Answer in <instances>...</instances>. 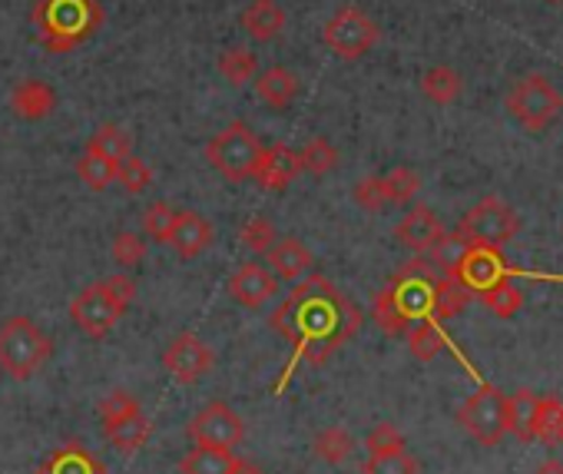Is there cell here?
Here are the masks:
<instances>
[{"label":"cell","mask_w":563,"mask_h":474,"mask_svg":"<svg viewBox=\"0 0 563 474\" xmlns=\"http://www.w3.org/2000/svg\"><path fill=\"white\" fill-rule=\"evenodd\" d=\"M106 285H110V292L130 308V302L136 298V282H133L126 272H116V275H106Z\"/></svg>","instance_id":"47"},{"label":"cell","mask_w":563,"mask_h":474,"mask_svg":"<svg viewBox=\"0 0 563 474\" xmlns=\"http://www.w3.org/2000/svg\"><path fill=\"white\" fill-rule=\"evenodd\" d=\"M229 295L246 308H262L269 298L279 295V279L259 262H243L229 275Z\"/></svg>","instance_id":"14"},{"label":"cell","mask_w":563,"mask_h":474,"mask_svg":"<svg viewBox=\"0 0 563 474\" xmlns=\"http://www.w3.org/2000/svg\"><path fill=\"white\" fill-rule=\"evenodd\" d=\"M31 21L47 50L67 54L97 34L103 24V8L97 0H37Z\"/></svg>","instance_id":"2"},{"label":"cell","mask_w":563,"mask_h":474,"mask_svg":"<svg viewBox=\"0 0 563 474\" xmlns=\"http://www.w3.org/2000/svg\"><path fill=\"white\" fill-rule=\"evenodd\" d=\"M537 402H540V395H533L530 388H520L517 395L507 398V431L517 435L520 441H537V435H533Z\"/></svg>","instance_id":"26"},{"label":"cell","mask_w":563,"mask_h":474,"mask_svg":"<svg viewBox=\"0 0 563 474\" xmlns=\"http://www.w3.org/2000/svg\"><path fill=\"white\" fill-rule=\"evenodd\" d=\"M37 474H106V467L90 448H83L80 441H67L47 454Z\"/></svg>","instance_id":"20"},{"label":"cell","mask_w":563,"mask_h":474,"mask_svg":"<svg viewBox=\"0 0 563 474\" xmlns=\"http://www.w3.org/2000/svg\"><path fill=\"white\" fill-rule=\"evenodd\" d=\"M354 203L368 213H382L389 206V193H385V180L382 177H364L354 183Z\"/></svg>","instance_id":"44"},{"label":"cell","mask_w":563,"mask_h":474,"mask_svg":"<svg viewBox=\"0 0 563 474\" xmlns=\"http://www.w3.org/2000/svg\"><path fill=\"white\" fill-rule=\"evenodd\" d=\"M266 146L259 143V136L246 126V123H229L223 133H216L206 146V160L213 170H219L226 180H252L259 170Z\"/></svg>","instance_id":"4"},{"label":"cell","mask_w":563,"mask_h":474,"mask_svg":"<svg viewBox=\"0 0 563 474\" xmlns=\"http://www.w3.org/2000/svg\"><path fill=\"white\" fill-rule=\"evenodd\" d=\"M537 474H563V461H543Z\"/></svg>","instance_id":"49"},{"label":"cell","mask_w":563,"mask_h":474,"mask_svg":"<svg viewBox=\"0 0 563 474\" xmlns=\"http://www.w3.org/2000/svg\"><path fill=\"white\" fill-rule=\"evenodd\" d=\"M166 242L179 252V259H196L213 246V226L206 216H200L193 210L176 213V223H172V233Z\"/></svg>","instance_id":"15"},{"label":"cell","mask_w":563,"mask_h":474,"mask_svg":"<svg viewBox=\"0 0 563 474\" xmlns=\"http://www.w3.org/2000/svg\"><path fill=\"white\" fill-rule=\"evenodd\" d=\"M133 411H143V408H139V402H136L130 392H123V388H113V392H106V395L100 398V418H103V425H110V421H116V418H123V415H133Z\"/></svg>","instance_id":"46"},{"label":"cell","mask_w":563,"mask_h":474,"mask_svg":"<svg viewBox=\"0 0 563 474\" xmlns=\"http://www.w3.org/2000/svg\"><path fill=\"white\" fill-rule=\"evenodd\" d=\"M110 252H113L116 266L133 269V266H139V262L146 259V239H143L139 233H116Z\"/></svg>","instance_id":"43"},{"label":"cell","mask_w":563,"mask_h":474,"mask_svg":"<svg viewBox=\"0 0 563 474\" xmlns=\"http://www.w3.org/2000/svg\"><path fill=\"white\" fill-rule=\"evenodd\" d=\"M421 93H425L431 103H438V106L454 103V100L461 97V77H458V70H451V67H431V70H425V77H421Z\"/></svg>","instance_id":"30"},{"label":"cell","mask_w":563,"mask_h":474,"mask_svg":"<svg viewBox=\"0 0 563 474\" xmlns=\"http://www.w3.org/2000/svg\"><path fill=\"white\" fill-rule=\"evenodd\" d=\"M213 349L200 339V336H193V332H182V336H176L172 342H169V349L162 352V365L169 369V375L176 379V382H182V385H196V382H203L206 375H210V369H213Z\"/></svg>","instance_id":"12"},{"label":"cell","mask_w":563,"mask_h":474,"mask_svg":"<svg viewBox=\"0 0 563 474\" xmlns=\"http://www.w3.org/2000/svg\"><path fill=\"white\" fill-rule=\"evenodd\" d=\"M239 239H243V246H246L249 252H259V256H266L279 236H275V226H272L269 219H262V216H252V219H249V223L239 229Z\"/></svg>","instance_id":"42"},{"label":"cell","mask_w":563,"mask_h":474,"mask_svg":"<svg viewBox=\"0 0 563 474\" xmlns=\"http://www.w3.org/2000/svg\"><path fill=\"white\" fill-rule=\"evenodd\" d=\"M103 435H106L120 451L133 454V451H143V444H146L149 435H153V425L146 421L143 411H133V415H123V418L103 425Z\"/></svg>","instance_id":"24"},{"label":"cell","mask_w":563,"mask_h":474,"mask_svg":"<svg viewBox=\"0 0 563 474\" xmlns=\"http://www.w3.org/2000/svg\"><path fill=\"white\" fill-rule=\"evenodd\" d=\"M371 315H374V323L382 326V332H389V336H405V332L412 329V323L405 319V315L398 312V305L392 302L389 289H382L379 295H374V302H371Z\"/></svg>","instance_id":"38"},{"label":"cell","mask_w":563,"mask_h":474,"mask_svg":"<svg viewBox=\"0 0 563 474\" xmlns=\"http://www.w3.org/2000/svg\"><path fill=\"white\" fill-rule=\"evenodd\" d=\"M550 4H563V0H550Z\"/></svg>","instance_id":"50"},{"label":"cell","mask_w":563,"mask_h":474,"mask_svg":"<svg viewBox=\"0 0 563 474\" xmlns=\"http://www.w3.org/2000/svg\"><path fill=\"white\" fill-rule=\"evenodd\" d=\"M382 180H385L389 203H412L418 196V190H421V177L415 170H408V167H398Z\"/></svg>","instance_id":"40"},{"label":"cell","mask_w":563,"mask_h":474,"mask_svg":"<svg viewBox=\"0 0 563 474\" xmlns=\"http://www.w3.org/2000/svg\"><path fill=\"white\" fill-rule=\"evenodd\" d=\"M54 106H57V90L47 80H21L11 93V113L27 123L47 120Z\"/></svg>","instance_id":"18"},{"label":"cell","mask_w":563,"mask_h":474,"mask_svg":"<svg viewBox=\"0 0 563 474\" xmlns=\"http://www.w3.org/2000/svg\"><path fill=\"white\" fill-rule=\"evenodd\" d=\"M507 275H510V269H507L500 249L471 242L468 252H464V259H461V266H458V275L454 279H461L471 292H484V289H491L494 282H500Z\"/></svg>","instance_id":"13"},{"label":"cell","mask_w":563,"mask_h":474,"mask_svg":"<svg viewBox=\"0 0 563 474\" xmlns=\"http://www.w3.org/2000/svg\"><path fill=\"white\" fill-rule=\"evenodd\" d=\"M560 444H563V428H560Z\"/></svg>","instance_id":"51"},{"label":"cell","mask_w":563,"mask_h":474,"mask_svg":"<svg viewBox=\"0 0 563 474\" xmlns=\"http://www.w3.org/2000/svg\"><path fill=\"white\" fill-rule=\"evenodd\" d=\"M405 339H408V349H412V356H415L418 362H431V359L441 356V349L448 346V342H444V332H441V323H435V319H418V323L405 332Z\"/></svg>","instance_id":"28"},{"label":"cell","mask_w":563,"mask_h":474,"mask_svg":"<svg viewBox=\"0 0 563 474\" xmlns=\"http://www.w3.org/2000/svg\"><path fill=\"white\" fill-rule=\"evenodd\" d=\"M395 236H398V242H402L405 249H412L415 256H428L431 246L444 236V226H441V219H438L428 206H415V210L398 223Z\"/></svg>","instance_id":"16"},{"label":"cell","mask_w":563,"mask_h":474,"mask_svg":"<svg viewBox=\"0 0 563 474\" xmlns=\"http://www.w3.org/2000/svg\"><path fill=\"white\" fill-rule=\"evenodd\" d=\"M77 177L83 180V187H90L93 193H103L110 183H116V163L100 156L97 149H83L80 160H77Z\"/></svg>","instance_id":"29"},{"label":"cell","mask_w":563,"mask_h":474,"mask_svg":"<svg viewBox=\"0 0 563 474\" xmlns=\"http://www.w3.org/2000/svg\"><path fill=\"white\" fill-rule=\"evenodd\" d=\"M471 289L461 282V279H454V275H441L438 282H435V298H431V319L435 323H448V319H458V315L468 308V302H471Z\"/></svg>","instance_id":"23"},{"label":"cell","mask_w":563,"mask_h":474,"mask_svg":"<svg viewBox=\"0 0 563 474\" xmlns=\"http://www.w3.org/2000/svg\"><path fill=\"white\" fill-rule=\"evenodd\" d=\"M468 246H471V242H468L461 233H444V236L431 246L428 262H431L441 275H458V266H461Z\"/></svg>","instance_id":"32"},{"label":"cell","mask_w":563,"mask_h":474,"mask_svg":"<svg viewBox=\"0 0 563 474\" xmlns=\"http://www.w3.org/2000/svg\"><path fill=\"white\" fill-rule=\"evenodd\" d=\"M266 259H269V269H272V275H275L279 282H299V279H305V275L312 272V266H315L308 246L299 242L295 236L275 239L272 249L266 252Z\"/></svg>","instance_id":"17"},{"label":"cell","mask_w":563,"mask_h":474,"mask_svg":"<svg viewBox=\"0 0 563 474\" xmlns=\"http://www.w3.org/2000/svg\"><path fill=\"white\" fill-rule=\"evenodd\" d=\"M236 451L233 448H200L190 451L182 461H179V471L182 474H233L236 467Z\"/></svg>","instance_id":"25"},{"label":"cell","mask_w":563,"mask_h":474,"mask_svg":"<svg viewBox=\"0 0 563 474\" xmlns=\"http://www.w3.org/2000/svg\"><path fill=\"white\" fill-rule=\"evenodd\" d=\"M185 431L200 448H236L246 438L243 418L226 402H210Z\"/></svg>","instance_id":"11"},{"label":"cell","mask_w":563,"mask_h":474,"mask_svg":"<svg viewBox=\"0 0 563 474\" xmlns=\"http://www.w3.org/2000/svg\"><path fill=\"white\" fill-rule=\"evenodd\" d=\"M322 41L328 50H335L345 60L364 57L374 44H379V24H374L364 11L358 8H341L331 14V21L322 31Z\"/></svg>","instance_id":"9"},{"label":"cell","mask_w":563,"mask_h":474,"mask_svg":"<svg viewBox=\"0 0 563 474\" xmlns=\"http://www.w3.org/2000/svg\"><path fill=\"white\" fill-rule=\"evenodd\" d=\"M507 110L510 116L530 129V133H540L547 129L560 113H563V97L556 93V87L540 77V74H530L523 80H517L507 93Z\"/></svg>","instance_id":"5"},{"label":"cell","mask_w":563,"mask_h":474,"mask_svg":"<svg viewBox=\"0 0 563 474\" xmlns=\"http://www.w3.org/2000/svg\"><path fill=\"white\" fill-rule=\"evenodd\" d=\"M233 474H266V471H262L259 464H252V461H243V458H239V461H236V467H233Z\"/></svg>","instance_id":"48"},{"label":"cell","mask_w":563,"mask_h":474,"mask_svg":"<svg viewBox=\"0 0 563 474\" xmlns=\"http://www.w3.org/2000/svg\"><path fill=\"white\" fill-rule=\"evenodd\" d=\"M116 183L130 193V196H136V193H146L149 190V183H153V170L139 160V156H123V160L116 163Z\"/></svg>","instance_id":"39"},{"label":"cell","mask_w":563,"mask_h":474,"mask_svg":"<svg viewBox=\"0 0 563 474\" xmlns=\"http://www.w3.org/2000/svg\"><path fill=\"white\" fill-rule=\"evenodd\" d=\"M517 229H520V223H517L514 210H510L507 203L494 200V196H487V200H481L474 210H468V216H464L461 226H458V233H461L468 242L494 246V249L507 246V242L517 236Z\"/></svg>","instance_id":"10"},{"label":"cell","mask_w":563,"mask_h":474,"mask_svg":"<svg viewBox=\"0 0 563 474\" xmlns=\"http://www.w3.org/2000/svg\"><path fill=\"white\" fill-rule=\"evenodd\" d=\"M299 153L285 143H275L262 153V160H259V170H256V183L262 190H285L295 177H299Z\"/></svg>","instance_id":"19"},{"label":"cell","mask_w":563,"mask_h":474,"mask_svg":"<svg viewBox=\"0 0 563 474\" xmlns=\"http://www.w3.org/2000/svg\"><path fill=\"white\" fill-rule=\"evenodd\" d=\"M364 448L368 454H385V451H398L405 448V435L392 425V421H382V425H374L364 438Z\"/></svg>","instance_id":"45"},{"label":"cell","mask_w":563,"mask_h":474,"mask_svg":"<svg viewBox=\"0 0 563 474\" xmlns=\"http://www.w3.org/2000/svg\"><path fill=\"white\" fill-rule=\"evenodd\" d=\"M123 312H126V305L110 292L106 279L83 285L70 302V319L87 339H106L113 332V326L123 319Z\"/></svg>","instance_id":"7"},{"label":"cell","mask_w":563,"mask_h":474,"mask_svg":"<svg viewBox=\"0 0 563 474\" xmlns=\"http://www.w3.org/2000/svg\"><path fill=\"white\" fill-rule=\"evenodd\" d=\"M361 474H418V461L405 448L385 451V454H368Z\"/></svg>","instance_id":"37"},{"label":"cell","mask_w":563,"mask_h":474,"mask_svg":"<svg viewBox=\"0 0 563 474\" xmlns=\"http://www.w3.org/2000/svg\"><path fill=\"white\" fill-rule=\"evenodd\" d=\"M269 323L279 336H285L295 346L285 375L275 385V395H282L295 365H325L361 329V312L325 275H308L299 279V285L272 312Z\"/></svg>","instance_id":"1"},{"label":"cell","mask_w":563,"mask_h":474,"mask_svg":"<svg viewBox=\"0 0 563 474\" xmlns=\"http://www.w3.org/2000/svg\"><path fill=\"white\" fill-rule=\"evenodd\" d=\"M216 67H219V74L229 80V87H246V83H252L256 74H259V57H256L249 47H229V50L219 54Z\"/></svg>","instance_id":"27"},{"label":"cell","mask_w":563,"mask_h":474,"mask_svg":"<svg viewBox=\"0 0 563 474\" xmlns=\"http://www.w3.org/2000/svg\"><path fill=\"white\" fill-rule=\"evenodd\" d=\"M461 428L481 444H500L507 435V395L497 385H481L458 411Z\"/></svg>","instance_id":"8"},{"label":"cell","mask_w":563,"mask_h":474,"mask_svg":"<svg viewBox=\"0 0 563 474\" xmlns=\"http://www.w3.org/2000/svg\"><path fill=\"white\" fill-rule=\"evenodd\" d=\"M315 458L318 461H325V464H341L351 451H354V438L345 431V428H338V425H331V428H325L318 438H315Z\"/></svg>","instance_id":"34"},{"label":"cell","mask_w":563,"mask_h":474,"mask_svg":"<svg viewBox=\"0 0 563 474\" xmlns=\"http://www.w3.org/2000/svg\"><path fill=\"white\" fill-rule=\"evenodd\" d=\"M438 279H441V272L428 262V256H415L412 262H405L395 272L389 295L412 326L418 319H431V298H435Z\"/></svg>","instance_id":"6"},{"label":"cell","mask_w":563,"mask_h":474,"mask_svg":"<svg viewBox=\"0 0 563 474\" xmlns=\"http://www.w3.org/2000/svg\"><path fill=\"white\" fill-rule=\"evenodd\" d=\"M50 352L54 342L27 315H14L0 326V372H8L14 382H27L31 375H37Z\"/></svg>","instance_id":"3"},{"label":"cell","mask_w":563,"mask_h":474,"mask_svg":"<svg viewBox=\"0 0 563 474\" xmlns=\"http://www.w3.org/2000/svg\"><path fill=\"white\" fill-rule=\"evenodd\" d=\"M252 83H256L259 100L269 103L272 110H285V106L295 100V93H299V80H295V74L285 70V67H269V70H262V74H256Z\"/></svg>","instance_id":"22"},{"label":"cell","mask_w":563,"mask_h":474,"mask_svg":"<svg viewBox=\"0 0 563 474\" xmlns=\"http://www.w3.org/2000/svg\"><path fill=\"white\" fill-rule=\"evenodd\" d=\"M338 167V149L325 139V136H315L308 139L302 149H299V170L302 173H312V177H325Z\"/></svg>","instance_id":"31"},{"label":"cell","mask_w":563,"mask_h":474,"mask_svg":"<svg viewBox=\"0 0 563 474\" xmlns=\"http://www.w3.org/2000/svg\"><path fill=\"white\" fill-rule=\"evenodd\" d=\"M87 146H90V149H97L100 156H106V160L120 163L123 156H130V133H126L123 126L106 123V126H100V129L90 136V143H87Z\"/></svg>","instance_id":"36"},{"label":"cell","mask_w":563,"mask_h":474,"mask_svg":"<svg viewBox=\"0 0 563 474\" xmlns=\"http://www.w3.org/2000/svg\"><path fill=\"white\" fill-rule=\"evenodd\" d=\"M560 428H563V402L547 395L537 402V421H533V435L543 444H556L560 441Z\"/></svg>","instance_id":"35"},{"label":"cell","mask_w":563,"mask_h":474,"mask_svg":"<svg viewBox=\"0 0 563 474\" xmlns=\"http://www.w3.org/2000/svg\"><path fill=\"white\" fill-rule=\"evenodd\" d=\"M282 27H285V11L279 8V0H252L243 11V31L259 44L275 41Z\"/></svg>","instance_id":"21"},{"label":"cell","mask_w":563,"mask_h":474,"mask_svg":"<svg viewBox=\"0 0 563 474\" xmlns=\"http://www.w3.org/2000/svg\"><path fill=\"white\" fill-rule=\"evenodd\" d=\"M172 223H176V210H172L169 203H162V200L149 203L146 213H143V229H146V236H153L156 242H166V239H169Z\"/></svg>","instance_id":"41"},{"label":"cell","mask_w":563,"mask_h":474,"mask_svg":"<svg viewBox=\"0 0 563 474\" xmlns=\"http://www.w3.org/2000/svg\"><path fill=\"white\" fill-rule=\"evenodd\" d=\"M477 295H481V302H484L494 315H500V319H510V315H517L520 305H523V292L510 282V275L500 279V282H494L491 289H484V292H477Z\"/></svg>","instance_id":"33"}]
</instances>
